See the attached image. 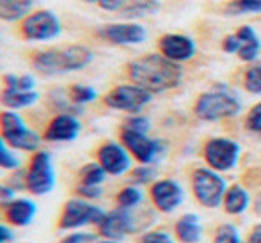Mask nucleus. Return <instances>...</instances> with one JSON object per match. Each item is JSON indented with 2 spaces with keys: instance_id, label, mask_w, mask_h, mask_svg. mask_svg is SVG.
<instances>
[{
  "instance_id": "obj_18",
  "label": "nucleus",
  "mask_w": 261,
  "mask_h": 243,
  "mask_svg": "<svg viewBox=\"0 0 261 243\" xmlns=\"http://www.w3.org/2000/svg\"><path fill=\"white\" fill-rule=\"evenodd\" d=\"M251 206H252L251 192H249L244 185L234 183V185L227 186L226 195H224V201H222V208H224V211H226V215L240 217V215H244Z\"/></svg>"
},
{
  "instance_id": "obj_20",
  "label": "nucleus",
  "mask_w": 261,
  "mask_h": 243,
  "mask_svg": "<svg viewBox=\"0 0 261 243\" xmlns=\"http://www.w3.org/2000/svg\"><path fill=\"white\" fill-rule=\"evenodd\" d=\"M6 220L14 227H25L36 217V204L31 199H14L4 208Z\"/></svg>"
},
{
  "instance_id": "obj_13",
  "label": "nucleus",
  "mask_w": 261,
  "mask_h": 243,
  "mask_svg": "<svg viewBox=\"0 0 261 243\" xmlns=\"http://www.w3.org/2000/svg\"><path fill=\"white\" fill-rule=\"evenodd\" d=\"M149 199L158 213L171 215L185 202V188L176 179L162 178L149 186Z\"/></svg>"
},
{
  "instance_id": "obj_36",
  "label": "nucleus",
  "mask_w": 261,
  "mask_h": 243,
  "mask_svg": "<svg viewBox=\"0 0 261 243\" xmlns=\"http://www.w3.org/2000/svg\"><path fill=\"white\" fill-rule=\"evenodd\" d=\"M75 194L79 199H84V201H96L103 195V188L101 186H93V185H80L75 188Z\"/></svg>"
},
{
  "instance_id": "obj_44",
  "label": "nucleus",
  "mask_w": 261,
  "mask_h": 243,
  "mask_svg": "<svg viewBox=\"0 0 261 243\" xmlns=\"http://www.w3.org/2000/svg\"><path fill=\"white\" fill-rule=\"evenodd\" d=\"M13 238H14L13 231L7 226H4V224H0V243H9L13 241Z\"/></svg>"
},
{
  "instance_id": "obj_14",
  "label": "nucleus",
  "mask_w": 261,
  "mask_h": 243,
  "mask_svg": "<svg viewBox=\"0 0 261 243\" xmlns=\"http://www.w3.org/2000/svg\"><path fill=\"white\" fill-rule=\"evenodd\" d=\"M96 36L107 43L119 46L141 45L148 39V31L137 21H119V23L103 25L96 31Z\"/></svg>"
},
{
  "instance_id": "obj_32",
  "label": "nucleus",
  "mask_w": 261,
  "mask_h": 243,
  "mask_svg": "<svg viewBox=\"0 0 261 243\" xmlns=\"http://www.w3.org/2000/svg\"><path fill=\"white\" fill-rule=\"evenodd\" d=\"M261 53V39H251V41H245L242 43V48L238 51V59L245 64H252V62H258Z\"/></svg>"
},
{
  "instance_id": "obj_24",
  "label": "nucleus",
  "mask_w": 261,
  "mask_h": 243,
  "mask_svg": "<svg viewBox=\"0 0 261 243\" xmlns=\"http://www.w3.org/2000/svg\"><path fill=\"white\" fill-rule=\"evenodd\" d=\"M144 201V194L137 185H126L117 192L116 202L119 208L124 209H137Z\"/></svg>"
},
{
  "instance_id": "obj_33",
  "label": "nucleus",
  "mask_w": 261,
  "mask_h": 243,
  "mask_svg": "<svg viewBox=\"0 0 261 243\" xmlns=\"http://www.w3.org/2000/svg\"><path fill=\"white\" fill-rule=\"evenodd\" d=\"M0 169H6V171H16L20 169V158L11 151V147L7 146V142L0 137Z\"/></svg>"
},
{
  "instance_id": "obj_6",
  "label": "nucleus",
  "mask_w": 261,
  "mask_h": 243,
  "mask_svg": "<svg viewBox=\"0 0 261 243\" xmlns=\"http://www.w3.org/2000/svg\"><path fill=\"white\" fill-rule=\"evenodd\" d=\"M0 137L7 142L11 149L27 151V153L39 151V144H41V137L31 128H27L21 116L14 110L0 112Z\"/></svg>"
},
{
  "instance_id": "obj_8",
  "label": "nucleus",
  "mask_w": 261,
  "mask_h": 243,
  "mask_svg": "<svg viewBox=\"0 0 261 243\" xmlns=\"http://www.w3.org/2000/svg\"><path fill=\"white\" fill-rule=\"evenodd\" d=\"M119 141L128 149L132 158L141 165L158 164L167 151V144L162 139H151L148 133H137L124 128H121Z\"/></svg>"
},
{
  "instance_id": "obj_39",
  "label": "nucleus",
  "mask_w": 261,
  "mask_h": 243,
  "mask_svg": "<svg viewBox=\"0 0 261 243\" xmlns=\"http://www.w3.org/2000/svg\"><path fill=\"white\" fill-rule=\"evenodd\" d=\"M96 241V234H91V233H71L68 234L66 238H62L59 243H94Z\"/></svg>"
},
{
  "instance_id": "obj_43",
  "label": "nucleus",
  "mask_w": 261,
  "mask_h": 243,
  "mask_svg": "<svg viewBox=\"0 0 261 243\" xmlns=\"http://www.w3.org/2000/svg\"><path fill=\"white\" fill-rule=\"evenodd\" d=\"M245 243H261V222L254 224V226L251 227Z\"/></svg>"
},
{
  "instance_id": "obj_45",
  "label": "nucleus",
  "mask_w": 261,
  "mask_h": 243,
  "mask_svg": "<svg viewBox=\"0 0 261 243\" xmlns=\"http://www.w3.org/2000/svg\"><path fill=\"white\" fill-rule=\"evenodd\" d=\"M252 209H254L256 215L261 217V192L252 199Z\"/></svg>"
},
{
  "instance_id": "obj_38",
  "label": "nucleus",
  "mask_w": 261,
  "mask_h": 243,
  "mask_svg": "<svg viewBox=\"0 0 261 243\" xmlns=\"http://www.w3.org/2000/svg\"><path fill=\"white\" fill-rule=\"evenodd\" d=\"M86 2L96 4L100 9L109 11V13H116V11H119L121 13V9L126 6L128 0H86Z\"/></svg>"
},
{
  "instance_id": "obj_16",
  "label": "nucleus",
  "mask_w": 261,
  "mask_h": 243,
  "mask_svg": "<svg viewBox=\"0 0 261 243\" xmlns=\"http://www.w3.org/2000/svg\"><path fill=\"white\" fill-rule=\"evenodd\" d=\"M96 161L109 176H123L132 171V154L121 142L109 141L96 151Z\"/></svg>"
},
{
  "instance_id": "obj_9",
  "label": "nucleus",
  "mask_w": 261,
  "mask_h": 243,
  "mask_svg": "<svg viewBox=\"0 0 261 243\" xmlns=\"http://www.w3.org/2000/svg\"><path fill=\"white\" fill-rule=\"evenodd\" d=\"M107 211L96 204H91L84 199H69L64 204L59 217V229L61 231H75L87 226H100V222L105 219Z\"/></svg>"
},
{
  "instance_id": "obj_4",
  "label": "nucleus",
  "mask_w": 261,
  "mask_h": 243,
  "mask_svg": "<svg viewBox=\"0 0 261 243\" xmlns=\"http://www.w3.org/2000/svg\"><path fill=\"white\" fill-rule=\"evenodd\" d=\"M153 222H155V215L151 209H144V211L137 213L135 209H124L117 206L116 209L107 213L100 226H96V229L98 236H101L103 240L121 241L130 234L149 231Z\"/></svg>"
},
{
  "instance_id": "obj_40",
  "label": "nucleus",
  "mask_w": 261,
  "mask_h": 243,
  "mask_svg": "<svg viewBox=\"0 0 261 243\" xmlns=\"http://www.w3.org/2000/svg\"><path fill=\"white\" fill-rule=\"evenodd\" d=\"M25 172H27V171L16 169V171H13V174H11L7 185H9L14 192H16V190H25Z\"/></svg>"
},
{
  "instance_id": "obj_23",
  "label": "nucleus",
  "mask_w": 261,
  "mask_h": 243,
  "mask_svg": "<svg viewBox=\"0 0 261 243\" xmlns=\"http://www.w3.org/2000/svg\"><path fill=\"white\" fill-rule=\"evenodd\" d=\"M160 7V0H128L126 6L121 9V14L124 18H130V20H137V18L156 14Z\"/></svg>"
},
{
  "instance_id": "obj_26",
  "label": "nucleus",
  "mask_w": 261,
  "mask_h": 243,
  "mask_svg": "<svg viewBox=\"0 0 261 243\" xmlns=\"http://www.w3.org/2000/svg\"><path fill=\"white\" fill-rule=\"evenodd\" d=\"M244 89L245 93L252 96H261V61L249 64V68L244 73Z\"/></svg>"
},
{
  "instance_id": "obj_7",
  "label": "nucleus",
  "mask_w": 261,
  "mask_h": 243,
  "mask_svg": "<svg viewBox=\"0 0 261 243\" xmlns=\"http://www.w3.org/2000/svg\"><path fill=\"white\" fill-rule=\"evenodd\" d=\"M242 156V146L231 137H212L203 146V160L206 167L220 172H231L237 169Z\"/></svg>"
},
{
  "instance_id": "obj_34",
  "label": "nucleus",
  "mask_w": 261,
  "mask_h": 243,
  "mask_svg": "<svg viewBox=\"0 0 261 243\" xmlns=\"http://www.w3.org/2000/svg\"><path fill=\"white\" fill-rule=\"evenodd\" d=\"M124 130H130V131H137V133H148L149 128H151V123L146 116L142 114H132V116L126 117V121L123 123Z\"/></svg>"
},
{
  "instance_id": "obj_35",
  "label": "nucleus",
  "mask_w": 261,
  "mask_h": 243,
  "mask_svg": "<svg viewBox=\"0 0 261 243\" xmlns=\"http://www.w3.org/2000/svg\"><path fill=\"white\" fill-rule=\"evenodd\" d=\"M141 243H176V240L164 229H149L141 236Z\"/></svg>"
},
{
  "instance_id": "obj_3",
  "label": "nucleus",
  "mask_w": 261,
  "mask_h": 243,
  "mask_svg": "<svg viewBox=\"0 0 261 243\" xmlns=\"http://www.w3.org/2000/svg\"><path fill=\"white\" fill-rule=\"evenodd\" d=\"M93 51L87 46L71 45L66 48L43 50L32 57V66L45 76L62 75V73L80 71L93 62Z\"/></svg>"
},
{
  "instance_id": "obj_11",
  "label": "nucleus",
  "mask_w": 261,
  "mask_h": 243,
  "mask_svg": "<svg viewBox=\"0 0 261 243\" xmlns=\"http://www.w3.org/2000/svg\"><path fill=\"white\" fill-rule=\"evenodd\" d=\"M62 31L61 20L48 9H39L27 14L20 23V34L27 41H52Z\"/></svg>"
},
{
  "instance_id": "obj_19",
  "label": "nucleus",
  "mask_w": 261,
  "mask_h": 243,
  "mask_svg": "<svg viewBox=\"0 0 261 243\" xmlns=\"http://www.w3.org/2000/svg\"><path fill=\"white\" fill-rule=\"evenodd\" d=\"M203 233V224L197 213H183L174 222V236L179 243H199Z\"/></svg>"
},
{
  "instance_id": "obj_15",
  "label": "nucleus",
  "mask_w": 261,
  "mask_h": 243,
  "mask_svg": "<svg viewBox=\"0 0 261 243\" xmlns=\"http://www.w3.org/2000/svg\"><path fill=\"white\" fill-rule=\"evenodd\" d=\"M158 53L165 59L176 62V64H185L192 61L197 53V45L194 38L179 32H167L158 39Z\"/></svg>"
},
{
  "instance_id": "obj_37",
  "label": "nucleus",
  "mask_w": 261,
  "mask_h": 243,
  "mask_svg": "<svg viewBox=\"0 0 261 243\" xmlns=\"http://www.w3.org/2000/svg\"><path fill=\"white\" fill-rule=\"evenodd\" d=\"M220 46H222V51H226V53L237 55L242 48V39L238 38L237 32H231V34H227L226 38L222 39Z\"/></svg>"
},
{
  "instance_id": "obj_12",
  "label": "nucleus",
  "mask_w": 261,
  "mask_h": 243,
  "mask_svg": "<svg viewBox=\"0 0 261 243\" xmlns=\"http://www.w3.org/2000/svg\"><path fill=\"white\" fill-rule=\"evenodd\" d=\"M153 94L135 84H123L105 94L103 103L109 109L126 114H141L151 103Z\"/></svg>"
},
{
  "instance_id": "obj_46",
  "label": "nucleus",
  "mask_w": 261,
  "mask_h": 243,
  "mask_svg": "<svg viewBox=\"0 0 261 243\" xmlns=\"http://www.w3.org/2000/svg\"><path fill=\"white\" fill-rule=\"evenodd\" d=\"M94 243H121V241H116V240H101V241H94Z\"/></svg>"
},
{
  "instance_id": "obj_10",
  "label": "nucleus",
  "mask_w": 261,
  "mask_h": 243,
  "mask_svg": "<svg viewBox=\"0 0 261 243\" xmlns=\"http://www.w3.org/2000/svg\"><path fill=\"white\" fill-rule=\"evenodd\" d=\"M55 186V171L48 151H36L25 172V190L32 195H45Z\"/></svg>"
},
{
  "instance_id": "obj_25",
  "label": "nucleus",
  "mask_w": 261,
  "mask_h": 243,
  "mask_svg": "<svg viewBox=\"0 0 261 243\" xmlns=\"http://www.w3.org/2000/svg\"><path fill=\"white\" fill-rule=\"evenodd\" d=\"M107 172L98 161H91L86 164L79 172L80 185H93V186H101V183L107 179Z\"/></svg>"
},
{
  "instance_id": "obj_21",
  "label": "nucleus",
  "mask_w": 261,
  "mask_h": 243,
  "mask_svg": "<svg viewBox=\"0 0 261 243\" xmlns=\"http://www.w3.org/2000/svg\"><path fill=\"white\" fill-rule=\"evenodd\" d=\"M39 99V94L36 91H11L4 89L0 93V103L7 106V110H20L32 106Z\"/></svg>"
},
{
  "instance_id": "obj_5",
  "label": "nucleus",
  "mask_w": 261,
  "mask_h": 243,
  "mask_svg": "<svg viewBox=\"0 0 261 243\" xmlns=\"http://www.w3.org/2000/svg\"><path fill=\"white\" fill-rule=\"evenodd\" d=\"M227 181L220 172L210 167H197L190 174V190L199 206L204 209H217L222 206L227 190Z\"/></svg>"
},
{
  "instance_id": "obj_27",
  "label": "nucleus",
  "mask_w": 261,
  "mask_h": 243,
  "mask_svg": "<svg viewBox=\"0 0 261 243\" xmlns=\"http://www.w3.org/2000/svg\"><path fill=\"white\" fill-rule=\"evenodd\" d=\"M226 14H261V0H231L224 9Z\"/></svg>"
},
{
  "instance_id": "obj_30",
  "label": "nucleus",
  "mask_w": 261,
  "mask_h": 243,
  "mask_svg": "<svg viewBox=\"0 0 261 243\" xmlns=\"http://www.w3.org/2000/svg\"><path fill=\"white\" fill-rule=\"evenodd\" d=\"M68 96L71 99L75 105H87V103L94 101L96 99V91L93 89L91 86H82V84H75V86L69 87Z\"/></svg>"
},
{
  "instance_id": "obj_47",
  "label": "nucleus",
  "mask_w": 261,
  "mask_h": 243,
  "mask_svg": "<svg viewBox=\"0 0 261 243\" xmlns=\"http://www.w3.org/2000/svg\"><path fill=\"white\" fill-rule=\"evenodd\" d=\"M139 243H141V241H139Z\"/></svg>"
},
{
  "instance_id": "obj_29",
  "label": "nucleus",
  "mask_w": 261,
  "mask_h": 243,
  "mask_svg": "<svg viewBox=\"0 0 261 243\" xmlns=\"http://www.w3.org/2000/svg\"><path fill=\"white\" fill-rule=\"evenodd\" d=\"M212 243H242V234L234 224H220L213 234Z\"/></svg>"
},
{
  "instance_id": "obj_1",
  "label": "nucleus",
  "mask_w": 261,
  "mask_h": 243,
  "mask_svg": "<svg viewBox=\"0 0 261 243\" xmlns=\"http://www.w3.org/2000/svg\"><path fill=\"white\" fill-rule=\"evenodd\" d=\"M128 78L132 84L155 94L178 89L183 82L181 64L165 59L162 53H148L128 64Z\"/></svg>"
},
{
  "instance_id": "obj_28",
  "label": "nucleus",
  "mask_w": 261,
  "mask_h": 243,
  "mask_svg": "<svg viewBox=\"0 0 261 243\" xmlns=\"http://www.w3.org/2000/svg\"><path fill=\"white\" fill-rule=\"evenodd\" d=\"M156 169L155 165H141L139 164L135 169L130 171V179H132V185H137V186H146L149 185L151 186L153 183L156 181Z\"/></svg>"
},
{
  "instance_id": "obj_31",
  "label": "nucleus",
  "mask_w": 261,
  "mask_h": 243,
  "mask_svg": "<svg viewBox=\"0 0 261 243\" xmlns=\"http://www.w3.org/2000/svg\"><path fill=\"white\" fill-rule=\"evenodd\" d=\"M244 128L251 135L261 139V101L254 103V105L247 110L245 119H244Z\"/></svg>"
},
{
  "instance_id": "obj_42",
  "label": "nucleus",
  "mask_w": 261,
  "mask_h": 243,
  "mask_svg": "<svg viewBox=\"0 0 261 243\" xmlns=\"http://www.w3.org/2000/svg\"><path fill=\"white\" fill-rule=\"evenodd\" d=\"M36 80L31 75H21L18 76V91H34Z\"/></svg>"
},
{
  "instance_id": "obj_17",
  "label": "nucleus",
  "mask_w": 261,
  "mask_h": 243,
  "mask_svg": "<svg viewBox=\"0 0 261 243\" xmlns=\"http://www.w3.org/2000/svg\"><path fill=\"white\" fill-rule=\"evenodd\" d=\"M80 121L73 114H57L45 128L43 139L48 142H71L80 133Z\"/></svg>"
},
{
  "instance_id": "obj_41",
  "label": "nucleus",
  "mask_w": 261,
  "mask_h": 243,
  "mask_svg": "<svg viewBox=\"0 0 261 243\" xmlns=\"http://www.w3.org/2000/svg\"><path fill=\"white\" fill-rule=\"evenodd\" d=\"M11 201H14V190L9 185H0V208H6Z\"/></svg>"
},
{
  "instance_id": "obj_2",
  "label": "nucleus",
  "mask_w": 261,
  "mask_h": 243,
  "mask_svg": "<svg viewBox=\"0 0 261 243\" xmlns=\"http://www.w3.org/2000/svg\"><path fill=\"white\" fill-rule=\"evenodd\" d=\"M244 103L240 96L224 84H219L213 89L204 91L194 103V116L203 123H217V121L233 119L240 116Z\"/></svg>"
},
{
  "instance_id": "obj_22",
  "label": "nucleus",
  "mask_w": 261,
  "mask_h": 243,
  "mask_svg": "<svg viewBox=\"0 0 261 243\" xmlns=\"http://www.w3.org/2000/svg\"><path fill=\"white\" fill-rule=\"evenodd\" d=\"M34 6V0H0V20L18 21L23 20Z\"/></svg>"
}]
</instances>
